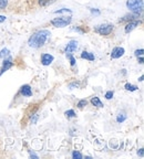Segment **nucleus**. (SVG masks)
I'll return each instance as SVG.
<instances>
[{
    "label": "nucleus",
    "instance_id": "nucleus-1",
    "mask_svg": "<svg viewBox=\"0 0 144 159\" xmlns=\"http://www.w3.org/2000/svg\"><path fill=\"white\" fill-rule=\"evenodd\" d=\"M51 33L48 30H40L37 31L36 33H33L31 37L29 38V41H28V44L30 48H33V49H39V48L43 47L45 43L47 42V40L50 38Z\"/></svg>",
    "mask_w": 144,
    "mask_h": 159
},
{
    "label": "nucleus",
    "instance_id": "nucleus-2",
    "mask_svg": "<svg viewBox=\"0 0 144 159\" xmlns=\"http://www.w3.org/2000/svg\"><path fill=\"white\" fill-rule=\"evenodd\" d=\"M143 0H127V7L132 13L141 15L143 12Z\"/></svg>",
    "mask_w": 144,
    "mask_h": 159
},
{
    "label": "nucleus",
    "instance_id": "nucleus-3",
    "mask_svg": "<svg viewBox=\"0 0 144 159\" xmlns=\"http://www.w3.org/2000/svg\"><path fill=\"white\" fill-rule=\"evenodd\" d=\"M72 21V18L68 17V16H62V17H58L51 20V25L55 28H65L67 25H69Z\"/></svg>",
    "mask_w": 144,
    "mask_h": 159
},
{
    "label": "nucleus",
    "instance_id": "nucleus-4",
    "mask_svg": "<svg viewBox=\"0 0 144 159\" xmlns=\"http://www.w3.org/2000/svg\"><path fill=\"white\" fill-rule=\"evenodd\" d=\"M113 29H114V25H110V23H104V25H98V27L94 29V31L97 33H99V34H101V35H109V34H111V33H112Z\"/></svg>",
    "mask_w": 144,
    "mask_h": 159
},
{
    "label": "nucleus",
    "instance_id": "nucleus-5",
    "mask_svg": "<svg viewBox=\"0 0 144 159\" xmlns=\"http://www.w3.org/2000/svg\"><path fill=\"white\" fill-rule=\"evenodd\" d=\"M77 49H78V42L75 41V40H71V41L67 44V47H65V52L67 53V55L69 57V55H71L72 52L77 51Z\"/></svg>",
    "mask_w": 144,
    "mask_h": 159
},
{
    "label": "nucleus",
    "instance_id": "nucleus-6",
    "mask_svg": "<svg viewBox=\"0 0 144 159\" xmlns=\"http://www.w3.org/2000/svg\"><path fill=\"white\" fill-rule=\"evenodd\" d=\"M140 23H141V21H140V20H131V21L127 22V25H125V28H124L125 33H130L131 31H133L135 28L139 27Z\"/></svg>",
    "mask_w": 144,
    "mask_h": 159
},
{
    "label": "nucleus",
    "instance_id": "nucleus-7",
    "mask_svg": "<svg viewBox=\"0 0 144 159\" xmlns=\"http://www.w3.org/2000/svg\"><path fill=\"white\" fill-rule=\"evenodd\" d=\"M124 53H125L124 48L117 47V48H114V49L112 50L111 57H112V59H120L121 57H123V54H124Z\"/></svg>",
    "mask_w": 144,
    "mask_h": 159
},
{
    "label": "nucleus",
    "instance_id": "nucleus-8",
    "mask_svg": "<svg viewBox=\"0 0 144 159\" xmlns=\"http://www.w3.org/2000/svg\"><path fill=\"white\" fill-rule=\"evenodd\" d=\"M12 65H13V63H12V61H11V59H10V57H8V59H3L2 66L0 69V76H1L6 71H8L10 67H12Z\"/></svg>",
    "mask_w": 144,
    "mask_h": 159
},
{
    "label": "nucleus",
    "instance_id": "nucleus-9",
    "mask_svg": "<svg viewBox=\"0 0 144 159\" xmlns=\"http://www.w3.org/2000/svg\"><path fill=\"white\" fill-rule=\"evenodd\" d=\"M53 60H55L53 55L49 54V53H43V54L41 55V63H42V65H45V66H48V65L51 64V63L53 62Z\"/></svg>",
    "mask_w": 144,
    "mask_h": 159
},
{
    "label": "nucleus",
    "instance_id": "nucleus-10",
    "mask_svg": "<svg viewBox=\"0 0 144 159\" xmlns=\"http://www.w3.org/2000/svg\"><path fill=\"white\" fill-rule=\"evenodd\" d=\"M20 93H21V95H23V96L30 97V96H32V89H31V86H30L29 84H26L21 87Z\"/></svg>",
    "mask_w": 144,
    "mask_h": 159
},
{
    "label": "nucleus",
    "instance_id": "nucleus-11",
    "mask_svg": "<svg viewBox=\"0 0 144 159\" xmlns=\"http://www.w3.org/2000/svg\"><path fill=\"white\" fill-rule=\"evenodd\" d=\"M140 17V15H135V13H131V15H127L120 20V22H129L131 20H139L137 18Z\"/></svg>",
    "mask_w": 144,
    "mask_h": 159
},
{
    "label": "nucleus",
    "instance_id": "nucleus-12",
    "mask_svg": "<svg viewBox=\"0 0 144 159\" xmlns=\"http://www.w3.org/2000/svg\"><path fill=\"white\" fill-rule=\"evenodd\" d=\"M81 57L82 59L89 60V61H93V60H94V54L91 52H88V51H83V52L81 53Z\"/></svg>",
    "mask_w": 144,
    "mask_h": 159
},
{
    "label": "nucleus",
    "instance_id": "nucleus-13",
    "mask_svg": "<svg viewBox=\"0 0 144 159\" xmlns=\"http://www.w3.org/2000/svg\"><path fill=\"white\" fill-rule=\"evenodd\" d=\"M91 104L93 105V106H97V107H103V103L100 101L99 97L94 96L91 98Z\"/></svg>",
    "mask_w": 144,
    "mask_h": 159
},
{
    "label": "nucleus",
    "instance_id": "nucleus-14",
    "mask_svg": "<svg viewBox=\"0 0 144 159\" xmlns=\"http://www.w3.org/2000/svg\"><path fill=\"white\" fill-rule=\"evenodd\" d=\"M57 0H39V6L41 7H48V6L55 3Z\"/></svg>",
    "mask_w": 144,
    "mask_h": 159
},
{
    "label": "nucleus",
    "instance_id": "nucleus-15",
    "mask_svg": "<svg viewBox=\"0 0 144 159\" xmlns=\"http://www.w3.org/2000/svg\"><path fill=\"white\" fill-rule=\"evenodd\" d=\"M10 57V51L8 49H2L0 51V59H6Z\"/></svg>",
    "mask_w": 144,
    "mask_h": 159
},
{
    "label": "nucleus",
    "instance_id": "nucleus-16",
    "mask_svg": "<svg viewBox=\"0 0 144 159\" xmlns=\"http://www.w3.org/2000/svg\"><path fill=\"white\" fill-rule=\"evenodd\" d=\"M124 89H127V91H130V92H134V91H137L139 87L135 86V85H133V84H130V83H127V84L124 85Z\"/></svg>",
    "mask_w": 144,
    "mask_h": 159
},
{
    "label": "nucleus",
    "instance_id": "nucleus-17",
    "mask_svg": "<svg viewBox=\"0 0 144 159\" xmlns=\"http://www.w3.org/2000/svg\"><path fill=\"white\" fill-rule=\"evenodd\" d=\"M127 119V115L124 114V113H121V114H119L118 115V117H117V122L118 123H123Z\"/></svg>",
    "mask_w": 144,
    "mask_h": 159
},
{
    "label": "nucleus",
    "instance_id": "nucleus-18",
    "mask_svg": "<svg viewBox=\"0 0 144 159\" xmlns=\"http://www.w3.org/2000/svg\"><path fill=\"white\" fill-rule=\"evenodd\" d=\"M65 117L67 118H73V117H75V113L73 109H69V111H67V112L65 113Z\"/></svg>",
    "mask_w": 144,
    "mask_h": 159
},
{
    "label": "nucleus",
    "instance_id": "nucleus-19",
    "mask_svg": "<svg viewBox=\"0 0 144 159\" xmlns=\"http://www.w3.org/2000/svg\"><path fill=\"white\" fill-rule=\"evenodd\" d=\"M72 158H73V159H82V158H83V156H82L81 152L74 150V152H72Z\"/></svg>",
    "mask_w": 144,
    "mask_h": 159
},
{
    "label": "nucleus",
    "instance_id": "nucleus-20",
    "mask_svg": "<svg viewBox=\"0 0 144 159\" xmlns=\"http://www.w3.org/2000/svg\"><path fill=\"white\" fill-rule=\"evenodd\" d=\"M8 7V0H0V10H6Z\"/></svg>",
    "mask_w": 144,
    "mask_h": 159
},
{
    "label": "nucleus",
    "instance_id": "nucleus-21",
    "mask_svg": "<svg viewBox=\"0 0 144 159\" xmlns=\"http://www.w3.org/2000/svg\"><path fill=\"white\" fill-rule=\"evenodd\" d=\"M87 105H88L87 99H81V101H79V103H78V107H79V108H83V107L87 106Z\"/></svg>",
    "mask_w": 144,
    "mask_h": 159
},
{
    "label": "nucleus",
    "instance_id": "nucleus-22",
    "mask_svg": "<svg viewBox=\"0 0 144 159\" xmlns=\"http://www.w3.org/2000/svg\"><path fill=\"white\" fill-rule=\"evenodd\" d=\"M63 12H67L71 15L72 11L70 9H59V10H57V11H55V13H63Z\"/></svg>",
    "mask_w": 144,
    "mask_h": 159
},
{
    "label": "nucleus",
    "instance_id": "nucleus-23",
    "mask_svg": "<svg viewBox=\"0 0 144 159\" xmlns=\"http://www.w3.org/2000/svg\"><path fill=\"white\" fill-rule=\"evenodd\" d=\"M143 53H144V50L143 49H140V50H137L134 52V55L137 57H143Z\"/></svg>",
    "mask_w": 144,
    "mask_h": 159
},
{
    "label": "nucleus",
    "instance_id": "nucleus-24",
    "mask_svg": "<svg viewBox=\"0 0 144 159\" xmlns=\"http://www.w3.org/2000/svg\"><path fill=\"white\" fill-rule=\"evenodd\" d=\"M112 97H113V92H112V91H108V92L105 93V98L111 99Z\"/></svg>",
    "mask_w": 144,
    "mask_h": 159
},
{
    "label": "nucleus",
    "instance_id": "nucleus-25",
    "mask_svg": "<svg viewBox=\"0 0 144 159\" xmlns=\"http://www.w3.org/2000/svg\"><path fill=\"white\" fill-rule=\"evenodd\" d=\"M69 57H70V64H71L72 66H73V65L75 64V59L73 57H72V55H69Z\"/></svg>",
    "mask_w": 144,
    "mask_h": 159
},
{
    "label": "nucleus",
    "instance_id": "nucleus-26",
    "mask_svg": "<svg viewBox=\"0 0 144 159\" xmlns=\"http://www.w3.org/2000/svg\"><path fill=\"white\" fill-rule=\"evenodd\" d=\"M137 155H139L140 157H143L144 156V149L143 148L139 149V150H137Z\"/></svg>",
    "mask_w": 144,
    "mask_h": 159
},
{
    "label": "nucleus",
    "instance_id": "nucleus-27",
    "mask_svg": "<svg viewBox=\"0 0 144 159\" xmlns=\"http://www.w3.org/2000/svg\"><path fill=\"white\" fill-rule=\"evenodd\" d=\"M37 119H38V114H36L35 116H33V118H31V123H32V124H36Z\"/></svg>",
    "mask_w": 144,
    "mask_h": 159
},
{
    "label": "nucleus",
    "instance_id": "nucleus-28",
    "mask_svg": "<svg viewBox=\"0 0 144 159\" xmlns=\"http://www.w3.org/2000/svg\"><path fill=\"white\" fill-rule=\"evenodd\" d=\"M75 86H79V83H71V84H69V87L70 89H73V87H75Z\"/></svg>",
    "mask_w": 144,
    "mask_h": 159
},
{
    "label": "nucleus",
    "instance_id": "nucleus-29",
    "mask_svg": "<svg viewBox=\"0 0 144 159\" xmlns=\"http://www.w3.org/2000/svg\"><path fill=\"white\" fill-rule=\"evenodd\" d=\"M90 10H91L92 13H95V15H100V11H99V10H97V9H90Z\"/></svg>",
    "mask_w": 144,
    "mask_h": 159
},
{
    "label": "nucleus",
    "instance_id": "nucleus-30",
    "mask_svg": "<svg viewBox=\"0 0 144 159\" xmlns=\"http://www.w3.org/2000/svg\"><path fill=\"white\" fill-rule=\"evenodd\" d=\"M6 19H7V18H6V16H1V15H0V23L3 22V21H6Z\"/></svg>",
    "mask_w": 144,
    "mask_h": 159
},
{
    "label": "nucleus",
    "instance_id": "nucleus-31",
    "mask_svg": "<svg viewBox=\"0 0 144 159\" xmlns=\"http://www.w3.org/2000/svg\"><path fill=\"white\" fill-rule=\"evenodd\" d=\"M30 157H31V158H36V159L38 158L37 155H35V154H33V152H30Z\"/></svg>",
    "mask_w": 144,
    "mask_h": 159
},
{
    "label": "nucleus",
    "instance_id": "nucleus-32",
    "mask_svg": "<svg viewBox=\"0 0 144 159\" xmlns=\"http://www.w3.org/2000/svg\"><path fill=\"white\" fill-rule=\"evenodd\" d=\"M139 81H140V82H142V81H143V75H141V77H140Z\"/></svg>",
    "mask_w": 144,
    "mask_h": 159
}]
</instances>
